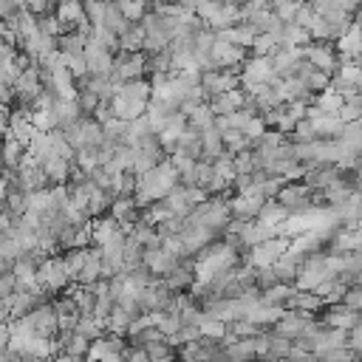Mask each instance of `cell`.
<instances>
[{"label": "cell", "instance_id": "21", "mask_svg": "<svg viewBox=\"0 0 362 362\" xmlns=\"http://www.w3.org/2000/svg\"><path fill=\"white\" fill-rule=\"evenodd\" d=\"M102 28H107L110 34H116V37H122L127 28H130V23L122 17V11L116 8V3H105V17H102Z\"/></svg>", "mask_w": 362, "mask_h": 362}, {"label": "cell", "instance_id": "24", "mask_svg": "<svg viewBox=\"0 0 362 362\" xmlns=\"http://www.w3.org/2000/svg\"><path fill=\"white\" fill-rule=\"evenodd\" d=\"M223 356H226L229 362H255L252 339H235L232 345L223 348Z\"/></svg>", "mask_w": 362, "mask_h": 362}, {"label": "cell", "instance_id": "56", "mask_svg": "<svg viewBox=\"0 0 362 362\" xmlns=\"http://www.w3.org/2000/svg\"><path fill=\"white\" fill-rule=\"evenodd\" d=\"M51 362H82V359H74V356H68V354H57Z\"/></svg>", "mask_w": 362, "mask_h": 362}, {"label": "cell", "instance_id": "57", "mask_svg": "<svg viewBox=\"0 0 362 362\" xmlns=\"http://www.w3.org/2000/svg\"><path fill=\"white\" fill-rule=\"evenodd\" d=\"M6 272H11V263H8V260H3V257H0V274H6Z\"/></svg>", "mask_w": 362, "mask_h": 362}, {"label": "cell", "instance_id": "44", "mask_svg": "<svg viewBox=\"0 0 362 362\" xmlns=\"http://www.w3.org/2000/svg\"><path fill=\"white\" fill-rule=\"evenodd\" d=\"M20 255H23V249L17 246V240H11V238L0 235V257H3V260H8V263H14V260H20Z\"/></svg>", "mask_w": 362, "mask_h": 362}, {"label": "cell", "instance_id": "12", "mask_svg": "<svg viewBox=\"0 0 362 362\" xmlns=\"http://www.w3.org/2000/svg\"><path fill=\"white\" fill-rule=\"evenodd\" d=\"M303 260L305 257H297V255H280L269 269L274 272V277H277V283H283V286H294V280H297V272H300V266H303Z\"/></svg>", "mask_w": 362, "mask_h": 362}, {"label": "cell", "instance_id": "33", "mask_svg": "<svg viewBox=\"0 0 362 362\" xmlns=\"http://www.w3.org/2000/svg\"><path fill=\"white\" fill-rule=\"evenodd\" d=\"M291 354V339H286V337H277V334H272L269 331V362H283L286 356Z\"/></svg>", "mask_w": 362, "mask_h": 362}, {"label": "cell", "instance_id": "32", "mask_svg": "<svg viewBox=\"0 0 362 362\" xmlns=\"http://www.w3.org/2000/svg\"><path fill=\"white\" fill-rule=\"evenodd\" d=\"M110 201H113V198H110L107 192L93 189L90 198H88V218H105L107 209H110Z\"/></svg>", "mask_w": 362, "mask_h": 362}, {"label": "cell", "instance_id": "25", "mask_svg": "<svg viewBox=\"0 0 362 362\" xmlns=\"http://www.w3.org/2000/svg\"><path fill=\"white\" fill-rule=\"evenodd\" d=\"M212 122H215V116L209 113V107H206V105H198V107H192V110L187 113V127H189V130H195V133L209 130V127H212Z\"/></svg>", "mask_w": 362, "mask_h": 362}, {"label": "cell", "instance_id": "52", "mask_svg": "<svg viewBox=\"0 0 362 362\" xmlns=\"http://www.w3.org/2000/svg\"><path fill=\"white\" fill-rule=\"evenodd\" d=\"M342 305L348 311H359L362 308V288H348L345 297H342Z\"/></svg>", "mask_w": 362, "mask_h": 362}, {"label": "cell", "instance_id": "16", "mask_svg": "<svg viewBox=\"0 0 362 362\" xmlns=\"http://www.w3.org/2000/svg\"><path fill=\"white\" fill-rule=\"evenodd\" d=\"M291 294H294V286H283V283H277V286H272V288H266V291L257 294V305H266V308H283V311H286V303H288Z\"/></svg>", "mask_w": 362, "mask_h": 362}, {"label": "cell", "instance_id": "38", "mask_svg": "<svg viewBox=\"0 0 362 362\" xmlns=\"http://www.w3.org/2000/svg\"><path fill=\"white\" fill-rule=\"evenodd\" d=\"M277 48H280L277 40L269 34H255V40H252V57H274Z\"/></svg>", "mask_w": 362, "mask_h": 362}, {"label": "cell", "instance_id": "5", "mask_svg": "<svg viewBox=\"0 0 362 362\" xmlns=\"http://www.w3.org/2000/svg\"><path fill=\"white\" fill-rule=\"evenodd\" d=\"M82 57H85L88 76H93V79H107L110 76V71H113V54H107L105 48H99L93 40L85 42Z\"/></svg>", "mask_w": 362, "mask_h": 362}, {"label": "cell", "instance_id": "20", "mask_svg": "<svg viewBox=\"0 0 362 362\" xmlns=\"http://www.w3.org/2000/svg\"><path fill=\"white\" fill-rule=\"evenodd\" d=\"M161 204H164V206H167V212H170V215H175V218H187V215H189V209H192V206L187 204V192H184V187H173Z\"/></svg>", "mask_w": 362, "mask_h": 362}, {"label": "cell", "instance_id": "59", "mask_svg": "<svg viewBox=\"0 0 362 362\" xmlns=\"http://www.w3.org/2000/svg\"><path fill=\"white\" fill-rule=\"evenodd\" d=\"M0 212H6V198H0Z\"/></svg>", "mask_w": 362, "mask_h": 362}, {"label": "cell", "instance_id": "49", "mask_svg": "<svg viewBox=\"0 0 362 362\" xmlns=\"http://www.w3.org/2000/svg\"><path fill=\"white\" fill-rule=\"evenodd\" d=\"M76 320H79V314H62V317H57V337L74 334L76 331Z\"/></svg>", "mask_w": 362, "mask_h": 362}, {"label": "cell", "instance_id": "29", "mask_svg": "<svg viewBox=\"0 0 362 362\" xmlns=\"http://www.w3.org/2000/svg\"><path fill=\"white\" fill-rule=\"evenodd\" d=\"M232 158H235V156L223 150V153H221V156L212 161V173H215V178H218V181H223L226 187H232V181H235V167H232Z\"/></svg>", "mask_w": 362, "mask_h": 362}, {"label": "cell", "instance_id": "28", "mask_svg": "<svg viewBox=\"0 0 362 362\" xmlns=\"http://www.w3.org/2000/svg\"><path fill=\"white\" fill-rule=\"evenodd\" d=\"M85 37H79V34H62V37H57V51L59 54H65V57H82V51H85Z\"/></svg>", "mask_w": 362, "mask_h": 362}, {"label": "cell", "instance_id": "15", "mask_svg": "<svg viewBox=\"0 0 362 362\" xmlns=\"http://www.w3.org/2000/svg\"><path fill=\"white\" fill-rule=\"evenodd\" d=\"M311 127H314V136L320 141H337V136L342 133V122L337 116H328V113H317L308 119Z\"/></svg>", "mask_w": 362, "mask_h": 362}, {"label": "cell", "instance_id": "53", "mask_svg": "<svg viewBox=\"0 0 362 362\" xmlns=\"http://www.w3.org/2000/svg\"><path fill=\"white\" fill-rule=\"evenodd\" d=\"M178 328H181L178 317H170V314H164V317H161V322H158V331H161L164 337H173V334H178Z\"/></svg>", "mask_w": 362, "mask_h": 362}, {"label": "cell", "instance_id": "9", "mask_svg": "<svg viewBox=\"0 0 362 362\" xmlns=\"http://www.w3.org/2000/svg\"><path fill=\"white\" fill-rule=\"evenodd\" d=\"M260 206H263V198H246V195H229L226 198V209H229V218L232 221L252 223L257 218Z\"/></svg>", "mask_w": 362, "mask_h": 362}, {"label": "cell", "instance_id": "1", "mask_svg": "<svg viewBox=\"0 0 362 362\" xmlns=\"http://www.w3.org/2000/svg\"><path fill=\"white\" fill-rule=\"evenodd\" d=\"M274 201L288 212V215H308L314 206V189H308L303 181L283 184V189L274 195Z\"/></svg>", "mask_w": 362, "mask_h": 362}, {"label": "cell", "instance_id": "34", "mask_svg": "<svg viewBox=\"0 0 362 362\" xmlns=\"http://www.w3.org/2000/svg\"><path fill=\"white\" fill-rule=\"evenodd\" d=\"M116 8L122 11V17L127 23H139L147 14V3H141V0H116Z\"/></svg>", "mask_w": 362, "mask_h": 362}, {"label": "cell", "instance_id": "37", "mask_svg": "<svg viewBox=\"0 0 362 362\" xmlns=\"http://www.w3.org/2000/svg\"><path fill=\"white\" fill-rule=\"evenodd\" d=\"M300 8V3H294V0H272L269 3V11L283 23V25H288L291 20H294V11Z\"/></svg>", "mask_w": 362, "mask_h": 362}, {"label": "cell", "instance_id": "11", "mask_svg": "<svg viewBox=\"0 0 362 362\" xmlns=\"http://www.w3.org/2000/svg\"><path fill=\"white\" fill-rule=\"evenodd\" d=\"M351 252H359V232L334 229L331 238H328V243H325V255L342 257V255H351Z\"/></svg>", "mask_w": 362, "mask_h": 362}, {"label": "cell", "instance_id": "14", "mask_svg": "<svg viewBox=\"0 0 362 362\" xmlns=\"http://www.w3.org/2000/svg\"><path fill=\"white\" fill-rule=\"evenodd\" d=\"M54 17L59 20L62 31H65V34H71V31L76 28V23H82V20H85V14H82V3H76V0L57 3V6H54Z\"/></svg>", "mask_w": 362, "mask_h": 362}, {"label": "cell", "instance_id": "35", "mask_svg": "<svg viewBox=\"0 0 362 362\" xmlns=\"http://www.w3.org/2000/svg\"><path fill=\"white\" fill-rule=\"evenodd\" d=\"M127 325H130V317L113 303V311H110V317L105 320V331H107V334H116V337H124Z\"/></svg>", "mask_w": 362, "mask_h": 362}, {"label": "cell", "instance_id": "40", "mask_svg": "<svg viewBox=\"0 0 362 362\" xmlns=\"http://www.w3.org/2000/svg\"><path fill=\"white\" fill-rule=\"evenodd\" d=\"M359 116H362V96H356V99H348V102L339 107V113H337V119H339L342 124L359 122Z\"/></svg>", "mask_w": 362, "mask_h": 362}, {"label": "cell", "instance_id": "2", "mask_svg": "<svg viewBox=\"0 0 362 362\" xmlns=\"http://www.w3.org/2000/svg\"><path fill=\"white\" fill-rule=\"evenodd\" d=\"M288 252V240L286 238H272V240H263L257 246H252L249 252L240 255V266H252V269H269L280 255Z\"/></svg>", "mask_w": 362, "mask_h": 362}, {"label": "cell", "instance_id": "41", "mask_svg": "<svg viewBox=\"0 0 362 362\" xmlns=\"http://www.w3.org/2000/svg\"><path fill=\"white\" fill-rule=\"evenodd\" d=\"M82 14H85V20L90 23V28H102L105 3H96V0H90V3H82Z\"/></svg>", "mask_w": 362, "mask_h": 362}, {"label": "cell", "instance_id": "36", "mask_svg": "<svg viewBox=\"0 0 362 362\" xmlns=\"http://www.w3.org/2000/svg\"><path fill=\"white\" fill-rule=\"evenodd\" d=\"M74 334H82L85 339H90V342H93V339H102L107 331H105V325H102V322H96L93 317H79V320H76V331H74Z\"/></svg>", "mask_w": 362, "mask_h": 362}, {"label": "cell", "instance_id": "60", "mask_svg": "<svg viewBox=\"0 0 362 362\" xmlns=\"http://www.w3.org/2000/svg\"><path fill=\"white\" fill-rule=\"evenodd\" d=\"M34 362H51V359H34Z\"/></svg>", "mask_w": 362, "mask_h": 362}, {"label": "cell", "instance_id": "48", "mask_svg": "<svg viewBox=\"0 0 362 362\" xmlns=\"http://www.w3.org/2000/svg\"><path fill=\"white\" fill-rule=\"evenodd\" d=\"M345 291H348V286H342V283L334 277V280H331L328 294L322 297V303H325V305H339V303H342V297H345Z\"/></svg>", "mask_w": 362, "mask_h": 362}, {"label": "cell", "instance_id": "6", "mask_svg": "<svg viewBox=\"0 0 362 362\" xmlns=\"http://www.w3.org/2000/svg\"><path fill=\"white\" fill-rule=\"evenodd\" d=\"M317 320H320L325 328H339V331H351V328H359V325H362L359 311H348L342 303H339V305H325Z\"/></svg>", "mask_w": 362, "mask_h": 362}, {"label": "cell", "instance_id": "58", "mask_svg": "<svg viewBox=\"0 0 362 362\" xmlns=\"http://www.w3.org/2000/svg\"><path fill=\"white\" fill-rule=\"evenodd\" d=\"M0 198H6V178L0 175Z\"/></svg>", "mask_w": 362, "mask_h": 362}, {"label": "cell", "instance_id": "18", "mask_svg": "<svg viewBox=\"0 0 362 362\" xmlns=\"http://www.w3.org/2000/svg\"><path fill=\"white\" fill-rule=\"evenodd\" d=\"M223 153V141H221V133L215 130V127H209V130H204L201 133V158L198 161H215L218 156Z\"/></svg>", "mask_w": 362, "mask_h": 362}, {"label": "cell", "instance_id": "51", "mask_svg": "<svg viewBox=\"0 0 362 362\" xmlns=\"http://www.w3.org/2000/svg\"><path fill=\"white\" fill-rule=\"evenodd\" d=\"M345 348H348L351 354H359V351H362V325L345 331Z\"/></svg>", "mask_w": 362, "mask_h": 362}, {"label": "cell", "instance_id": "27", "mask_svg": "<svg viewBox=\"0 0 362 362\" xmlns=\"http://www.w3.org/2000/svg\"><path fill=\"white\" fill-rule=\"evenodd\" d=\"M141 40H144L141 25H139V23H130V28L119 37V51H124V54H136V51H141Z\"/></svg>", "mask_w": 362, "mask_h": 362}, {"label": "cell", "instance_id": "39", "mask_svg": "<svg viewBox=\"0 0 362 362\" xmlns=\"http://www.w3.org/2000/svg\"><path fill=\"white\" fill-rule=\"evenodd\" d=\"M28 124H31L37 133H51V130H57L51 110H28Z\"/></svg>", "mask_w": 362, "mask_h": 362}, {"label": "cell", "instance_id": "54", "mask_svg": "<svg viewBox=\"0 0 362 362\" xmlns=\"http://www.w3.org/2000/svg\"><path fill=\"white\" fill-rule=\"evenodd\" d=\"M14 288H17V277H14L11 272L0 274V297H11V294H14Z\"/></svg>", "mask_w": 362, "mask_h": 362}, {"label": "cell", "instance_id": "3", "mask_svg": "<svg viewBox=\"0 0 362 362\" xmlns=\"http://www.w3.org/2000/svg\"><path fill=\"white\" fill-rule=\"evenodd\" d=\"M300 51H303V59H305L314 71H322V74H328V76L337 74L339 57H337V51H334L331 42H308V45H303Z\"/></svg>", "mask_w": 362, "mask_h": 362}, {"label": "cell", "instance_id": "22", "mask_svg": "<svg viewBox=\"0 0 362 362\" xmlns=\"http://www.w3.org/2000/svg\"><path fill=\"white\" fill-rule=\"evenodd\" d=\"M175 153H181V156L198 161V158H201V133H195V130L187 127V130L178 136V147H175Z\"/></svg>", "mask_w": 362, "mask_h": 362}, {"label": "cell", "instance_id": "23", "mask_svg": "<svg viewBox=\"0 0 362 362\" xmlns=\"http://www.w3.org/2000/svg\"><path fill=\"white\" fill-rule=\"evenodd\" d=\"M23 147L11 139V136H3V147H0V161H3V170H17L20 167V158H23Z\"/></svg>", "mask_w": 362, "mask_h": 362}, {"label": "cell", "instance_id": "8", "mask_svg": "<svg viewBox=\"0 0 362 362\" xmlns=\"http://www.w3.org/2000/svg\"><path fill=\"white\" fill-rule=\"evenodd\" d=\"M274 79L269 57H249L240 65V82H255V85H269Z\"/></svg>", "mask_w": 362, "mask_h": 362}, {"label": "cell", "instance_id": "61", "mask_svg": "<svg viewBox=\"0 0 362 362\" xmlns=\"http://www.w3.org/2000/svg\"><path fill=\"white\" fill-rule=\"evenodd\" d=\"M0 173H3V161H0Z\"/></svg>", "mask_w": 362, "mask_h": 362}, {"label": "cell", "instance_id": "45", "mask_svg": "<svg viewBox=\"0 0 362 362\" xmlns=\"http://www.w3.org/2000/svg\"><path fill=\"white\" fill-rule=\"evenodd\" d=\"M311 23H314V11H311V3H300V8L294 11V20H291V25H297V28H311Z\"/></svg>", "mask_w": 362, "mask_h": 362}, {"label": "cell", "instance_id": "19", "mask_svg": "<svg viewBox=\"0 0 362 362\" xmlns=\"http://www.w3.org/2000/svg\"><path fill=\"white\" fill-rule=\"evenodd\" d=\"M286 218H288V212L272 198V201H263V206H260L255 223H260V226H277V223H283Z\"/></svg>", "mask_w": 362, "mask_h": 362}, {"label": "cell", "instance_id": "30", "mask_svg": "<svg viewBox=\"0 0 362 362\" xmlns=\"http://www.w3.org/2000/svg\"><path fill=\"white\" fill-rule=\"evenodd\" d=\"M342 105H345V102H342V99H339V96H337V93H334L331 88L314 96V107H317L320 113H328V116H337Z\"/></svg>", "mask_w": 362, "mask_h": 362}, {"label": "cell", "instance_id": "47", "mask_svg": "<svg viewBox=\"0 0 362 362\" xmlns=\"http://www.w3.org/2000/svg\"><path fill=\"white\" fill-rule=\"evenodd\" d=\"M272 286H277L274 272H272V269H255V288H257V291H266V288H272Z\"/></svg>", "mask_w": 362, "mask_h": 362}, {"label": "cell", "instance_id": "4", "mask_svg": "<svg viewBox=\"0 0 362 362\" xmlns=\"http://www.w3.org/2000/svg\"><path fill=\"white\" fill-rule=\"evenodd\" d=\"M331 280L325 266H322V255H311L303 260L300 272H297V280H294V291H314L320 283Z\"/></svg>", "mask_w": 362, "mask_h": 362}, {"label": "cell", "instance_id": "13", "mask_svg": "<svg viewBox=\"0 0 362 362\" xmlns=\"http://www.w3.org/2000/svg\"><path fill=\"white\" fill-rule=\"evenodd\" d=\"M51 116H54L57 130H65L68 124H74V122L82 119L76 99H54V105H51Z\"/></svg>", "mask_w": 362, "mask_h": 362}, {"label": "cell", "instance_id": "26", "mask_svg": "<svg viewBox=\"0 0 362 362\" xmlns=\"http://www.w3.org/2000/svg\"><path fill=\"white\" fill-rule=\"evenodd\" d=\"M85 257H88V252H85V249H68V252H62V266H65L68 283H74V280H76V274H79V272H82V266H85Z\"/></svg>", "mask_w": 362, "mask_h": 362}, {"label": "cell", "instance_id": "10", "mask_svg": "<svg viewBox=\"0 0 362 362\" xmlns=\"http://www.w3.org/2000/svg\"><path fill=\"white\" fill-rule=\"evenodd\" d=\"M28 320H31L34 337H42V339H54V337H57V314H54V308H51V300H48L45 305L34 308V311L28 314Z\"/></svg>", "mask_w": 362, "mask_h": 362}, {"label": "cell", "instance_id": "17", "mask_svg": "<svg viewBox=\"0 0 362 362\" xmlns=\"http://www.w3.org/2000/svg\"><path fill=\"white\" fill-rule=\"evenodd\" d=\"M116 96L127 99V102H150L153 90H150V82L147 79H133V82H122Z\"/></svg>", "mask_w": 362, "mask_h": 362}, {"label": "cell", "instance_id": "42", "mask_svg": "<svg viewBox=\"0 0 362 362\" xmlns=\"http://www.w3.org/2000/svg\"><path fill=\"white\" fill-rule=\"evenodd\" d=\"M153 167H158V161H156L153 156H147V153L136 150V156H133V164H130V173H133V175H144V173H150Z\"/></svg>", "mask_w": 362, "mask_h": 362}, {"label": "cell", "instance_id": "55", "mask_svg": "<svg viewBox=\"0 0 362 362\" xmlns=\"http://www.w3.org/2000/svg\"><path fill=\"white\" fill-rule=\"evenodd\" d=\"M8 110H11V107H3V105H0V139H3L6 130H8Z\"/></svg>", "mask_w": 362, "mask_h": 362}, {"label": "cell", "instance_id": "50", "mask_svg": "<svg viewBox=\"0 0 362 362\" xmlns=\"http://www.w3.org/2000/svg\"><path fill=\"white\" fill-rule=\"evenodd\" d=\"M25 11L31 17H45V14L54 11V3H48V0H31V3H25Z\"/></svg>", "mask_w": 362, "mask_h": 362}, {"label": "cell", "instance_id": "7", "mask_svg": "<svg viewBox=\"0 0 362 362\" xmlns=\"http://www.w3.org/2000/svg\"><path fill=\"white\" fill-rule=\"evenodd\" d=\"M170 297H173V294L167 291V286H164L161 280H156L153 286L139 288L136 303H139V311H141V314H150V311H164L167 303H170Z\"/></svg>", "mask_w": 362, "mask_h": 362}, {"label": "cell", "instance_id": "46", "mask_svg": "<svg viewBox=\"0 0 362 362\" xmlns=\"http://www.w3.org/2000/svg\"><path fill=\"white\" fill-rule=\"evenodd\" d=\"M232 167H235V175H252L255 173V164H252V153L243 150L232 158Z\"/></svg>", "mask_w": 362, "mask_h": 362}, {"label": "cell", "instance_id": "31", "mask_svg": "<svg viewBox=\"0 0 362 362\" xmlns=\"http://www.w3.org/2000/svg\"><path fill=\"white\" fill-rule=\"evenodd\" d=\"M226 334V322L221 320H212V317H204L201 325H198V337L201 339H209V342H221Z\"/></svg>", "mask_w": 362, "mask_h": 362}, {"label": "cell", "instance_id": "43", "mask_svg": "<svg viewBox=\"0 0 362 362\" xmlns=\"http://www.w3.org/2000/svg\"><path fill=\"white\" fill-rule=\"evenodd\" d=\"M201 320H204V311H201L198 305H187V308L178 311V322H181V328H198Z\"/></svg>", "mask_w": 362, "mask_h": 362}]
</instances>
